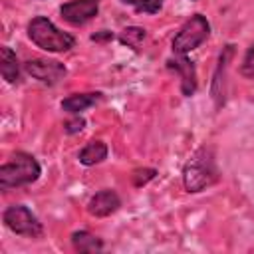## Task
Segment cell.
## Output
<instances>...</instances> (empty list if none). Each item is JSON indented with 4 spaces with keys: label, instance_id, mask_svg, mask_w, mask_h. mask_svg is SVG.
<instances>
[{
    "label": "cell",
    "instance_id": "obj_1",
    "mask_svg": "<svg viewBox=\"0 0 254 254\" xmlns=\"http://www.w3.org/2000/svg\"><path fill=\"white\" fill-rule=\"evenodd\" d=\"M220 179V171L216 165V153L210 145L198 147L183 167V185L190 194L202 192L204 189L216 185Z\"/></svg>",
    "mask_w": 254,
    "mask_h": 254
},
{
    "label": "cell",
    "instance_id": "obj_2",
    "mask_svg": "<svg viewBox=\"0 0 254 254\" xmlns=\"http://www.w3.org/2000/svg\"><path fill=\"white\" fill-rule=\"evenodd\" d=\"M40 175H42V167L38 159L26 151H16L0 167V189L10 190V189L32 185L40 179Z\"/></svg>",
    "mask_w": 254,
    "mask_h": 254
},
{
    "label": "cell",
    "instance_id": "obj_3",
    "mask_svg": "<svg viewBox=\"0 0 254 254\" xmlns=\"http://www.w3.org/2000/svg\"><path fill=\"white\" fill-rule=\"evenodd\" d=\"M28 38L44 52L64 54L75 46V38L64 30H60L50 18L36 16L28 24Z\"/></svg>",
    "mask_w": 254,
    "mask_h": 254
},
{
    "label": "cell",
    "instance_id": "obj_4",
    "mask_svg": "<svg viewBox=\"0 0 254 254\" xmlns=\"http://www.w3.org/2000/svg\"><path fill=\"white\" fill-rule=\"evenodd\" d=\"M208 36H210V24H208L206 16L192 14L175 34V38L171 42V50L175 56H187L192 50H196L202 42H206Z\"/></svg>",
    "mask_w": 254,
    "mask_h": 254
},
{
    "label": "cell",
    "instance_id": "obj_5",
    "mask_svg": "<svg viewBox=\"0 0 254 254\" xmlns=\"http://www.w3.org/2000/svg\"><path fill=\"white\" fill-rule=\"evenodd\" d=\"M4 226L24 238H42L44 236V226L38 220V216L26 206V204H10L2 212Z\"/></svg>",
    "mask_w": 254,
    "mask_h": 254
},
{
    "label": "cell",
    "instance_id": "obj_6",
    "mask_svg": "<svg viewBox=\"0 0 254 254\" xmlns=\"http://www.w3.org/2000/svg\"><path fill=\"white\" fill-rule=\"evenodd\" d=\"M24 69L28 75H32L44 85H56L67 75V67L62 62L48 58H32L24 64Z\"/></svg>",
    "mask_w": 254,
    "mask_h": 254
},
{
    "label": "cell",
    "instance_id": "obj_7",
    "mask_svg": "<svg viewBox=\"0 0 254 254\" xmlns=\"http://www.w3.org/2000/svg\"><path fill=\"white\" fill-rule=\"evenodd\" d=\"M232 58H234V46L226 44L218 56V62L212 73V83H210V97L216 109H220L226 103V77H228V67Z\"/></svg>",
    "mask_w": 254,
    "mask_h": 254
},
{
    "label": "cell",
    "instance_id": "obj_8",
    "mask_svg": "<svg viewBox=\"0 0 254 254\" xmlns=\"http://www.w3.org/2000/svg\"><path fill=\"white\" fill-rule=\"evenodd\" d=\"M99 12V0H69L60 6V16L71 26H83Z\"/></svg>",
    "mask_w": 254,
    "mask_h": 254
},
{
    "label": "cell",
    "instance_id": "obj_9",
    "mask_svg": "<svg viewBox=\"0 0 254 254\" xmlns=\"http://www.w3.org/2000/svg\"><path fill=\"white\" fill-rule=\"evenodd\" d=\"M167 67L173 69L179 75V79H181V93L185 97H192L196 93V87H198L196 67H194L192 60H189L187 56H175V58L167 60Z\"/></svg>",
    "mask_w": 254,
    "mask_h": 254
},
{
    "label": "cell",
    "instance_id": "obj_10",
    "mask_svg": "<svg viewBox=\"0 0 254 254\" xmlns=\"http://www.w3.org/2000/svg\"><path fill=\"white\" fill-rule=\"evenodd\" d=\"M121 206V198L113 189H103L97 190L89 200H87V212L95 218H105L111 216L113 212H117Z\"/></svg>",
    "mask_w": 254,
    "mask_h": 254
},
{
    "label": "cell",
    "instance_id": "obj_11",
    "mask_svg": "<svg viewBox=\"0 0 254 254\" xmlns=\"http://www.w3.org/2000/svg\"><path fill=\"white\" fill-rule=\"evenodd\" d=\"M101 91H87V93H71L65 99H62V109L69 115H79L81 111L93 107L97 101H101Z\"/></svg>",
    "mask_w": 254,
    "mask_h": 254
},
{
    "label": "cell",
    "instance_id": "obj_12",
    "mask_svg": "<svg viewBox=\"0 0 254 254\" xmlns=\"http://www.w3.org/2000/svg\"><path fill=\"white\" fill-rule=\"evenodd\" d=\"M0 73L8 83H12V85L20 83V62H18L16 54L12 52V48H8V46L0 48Z\"/></svg>",
    "mask_w": 254,
    "mask_h": 254
},
{
    "label": "cell",
    "instance_id": "obj_13",
    "mask_svg": "<svg viewBox=\"0 0 254 254\" xmlns=\"http://www.w3.org/2000/svg\"><path fill=\"white\" fill-rule=\"evenodd\" d=\"M107 145L101 141V139H93L89 143L83 145V149L79 151L77 155V161L83 165V167H93V165H99L107 159Z\"/></svg>",
    "mask_w": 254,
    "mask_h": 254
},
{
    "label": "cell",
    "instance_id": "obj_14",
    "mask_svg": "<svg viewBox=\"0 0 254 254\" xmlns=\"http://www.w3.org/2000/svg\"><path fill=\"white\" fill-rule=\"evenodd\" d=\"M71 246L79 254H91V252L103 250V240L97 238L95 234L87 232V230H75L71 234Z\"/></svg>",
    "mask_w": 254,
    "mask_h": 254
},
{
    "label": "cell",
    "instance_id": "obj_15",
    "mask_svg": "<svg viewBox=\"0 0 254 254\" xmlns=\"http://www.w3.org/2000/svg\"><path fill=\"white\" fill-rule=\"evenodd\" d=\"M145 38H147V30L141 28V26H127V28H123V30L119 32V36H117L119 44L131 48L133 52H139V50H141V44H143Z\"/></svg>",
    "mask_w": 254,
    "mask_h": 254
},
{
    "label": "cell",
    "instance_id": "obj_16",
    "mask_svg": "<svg viewBox=\"0 0 254 254\" xmlns=\"http://www.w3.org/2000/svg\"><path fill=\"white\" fill-rule=\"evenodd\" d=\"M157 175H159V171L153 169V167H139V169H135V171L131 173V183H133L135 189H141V187H145L147 183H151Z\"/></svg>",
    "mask_w": 254,
    "mask_h": 254
},
{
    "label": "cell",
    "instance_id": "obj_17",
    "mask_svg": "<svg viewBox=\"0 0 254 254\" xmlns=\"http://www.w3.org/2000/svg\"><path fill=\"white\" fill-rule=\"evenodd\" d=\"M240 75H244V77H248V79H254V44L246 50V54H244V58H242V62H240Z\"/></svg>",
    "mask_w": 254,
    "mask_h": 254
},
{
    "label": "cell",
    "instance_id": "obj_18",
    "mask_svg": "<svg viewBox=\"0 0 254 254\" xmlns=\"http://www.w3.org/2000/svg\"><path fill=\"white\" fill-rule=\"evenodd\" d=\"M165 0H137L135 2V10L137 12H145V14H157L161 12Z\"/></svg>",
    "mask_w": 254,
    "mask_h": 254
},
{
    "label": "cell",
    "instance_id": "obj_19",
    "mask_svg": "<svg viewBox=\"0 0 254 254\" xmlns=\"http://www.w3.org/2000/svg\"><path fill=\"white\" fill-rule=\"evenodd\" d=\"M83 127H85V119H83L81 115H73L71 119H67V121L64 123V131H65L67 135H75V133L83 131Z\"/></svg>",
    "mask_w": 254,
    "mask_h": 254
},
{
    "label": "cell",
    "instance_id": "obj_20",
    "mask_svg": "<svg viewBox=\"0 0 254 254\" xmlns=\"http://www.w3.org/2000/svg\"><path fill=\"white\" fill-rule=\"evenodd\" d=\"M113 38H115V34L109 32V30H99V32L91 34V40H93V42H111Z\"/></svg>",
    "mask_w": 254,
    "mask_h": 254
},
{
    "label": "cell",
    "instance_id": "obj_21",
    "mask_svg": "<svg viewBox=\"0 0 254 254\" xmlns=\"http://www.w3.org/2000/svg\"><path fill=\"white\" fill-rule=\"evenodd\" d=\"M121 2H123V4H135L137 0H121Z\"/></svg>",
    "mask_w": 254,
    "mask_h": 254
},
{
    "label": "cell",
    "instance_id": "obj_22",
    "mask_svg": "<svg viewBox=\"0 0 254 254\" xmlns=\"http://www.w3.org/2000/svg\"><path fill=\"white\" fill-rule=\"evenodd\" d=\"M192 2H194V0H192Z\"/></svg>",
    "mask_w": 254,
    "mask_h": 254
}]
</instances>
